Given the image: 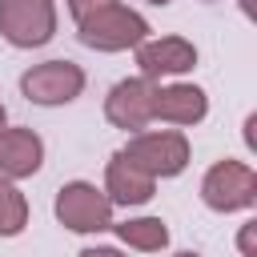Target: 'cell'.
Returning <instances> with one entry per match:
<instances>
[{
	"mask_svg": "<svg viewBox=\"0 0 257 257\" xmlns=\"http://www.w3.org/2000/svg\"><path fill=\"white\" fill-rule=\"evenodd\" d=\"M124 161L141 173H177L185 165V141L177 133H161V137L153 133V137H141L124 153Z\"/></svg>",
	"mask_w": 257,
	"mask_h": 257,
	"instance_id": "cell-4",
	"label": "cell"
},
{
	"mask_svg": "<svg viewBox=\"0 0 257 257\" xmlns=\"http://www.w3.org/2000/svg\"><path fill=\"white\" fill-rule=\"evenodd\" d=\"M120 237L133 241V245H141V249H161L169 233H165L161 221H128V225H120Z\"/></svg>",
	"mask_w": 257,
	"mask_h": 257,
	"instance_id": "cell-12",
	"label": "cell"
},
{
	"mask_svg": "<svg viewBox=\"0 0 257 257\" xmlns=\"http://www.w3.org/2000/svg\"><path fill=\"white\" fill-rule=\"evenodd\" d=\"M108 185L116 201H145L149 197V177L141 169H133L124 157H116V165L108 169Z\"/></svg>",
	"mask_w": 257,
	"mask_h": 257,
	"instance_id": "cell-11",
	"label": "cell"
},
{
	"mask_svg": "<svg viewBox=\"0 0 257 257\" xmlns=\"http://www.w3.org/2000/svg\"><path fill=\"white\" fill-rule=\"evenodd\" d=\"M153 112H161L169 120H197L205 112V96L197 88H169L153 100Z\"/></svg>",
	"mask_w": 257,
	"mask_h": 257,
	"instance_id": "cell-10",
	"label": "cell"
},
{
	"mask_svg": "<svg viewBox=\"0 0 257 257\" xmlns=\"http://www.w3.org/2000/svg\"><path fill=\"white\" fill-rule=\"evenodd\" d=\"M153 4H165V0H153Z\"/></svg>",
	"mask_w": 257,
	"mask_h": 257,
	"instance_id": "cell-17",
	"label": "cell"
},
{
	"mask_svg": "<svg viewBox=\"0 0 257 257\" xmlns=\"http://www.w3.org/2000/svg\"><path fill=\"white\" fill-rule=\"evenodd\" d=\"M205 197L217 209H237L253 201V173L241 165H217L205 181Z\"/></svg>",
	"mask_w": 257,
	"mask_h": 257,
	"instance_id": "cell-6",
	"label": "cell"
},
{
	"mask_svg": "<svg viewBox=\"0 0 257 257\" xmlns=\"http://www.w3.org/2000/svg\"><path fill=\"white\" fill-rule=\"evenodd\" d=\"M141 64L145 72H181L193 64V48L185 40H161V44H145L141 48Z\"/></svg>",
	"mask_w": 257,
	"mask_h": 257,
	"instance_id": "cell-9",
	"label": "cell"
},
{
	"mask_svg": "<svg viewBox=\"0 0 257 257\" xmlns=\"http://www.w3.org/2000/svg\"><path fill=\"white\" fill-rule=\"evenodd\" d=\"M40 165V141L32 133H4L0 137V173L24 177Z\"/></svg>",
	"mask_w": 257,
	"mask_h": 257,
	"instance_id": "cell-8",
	"label": "cell"
},
{
	"mask_svg": "<svg viewBox=\"0 0 257 257\" xmlns=\"http://www.w3.org/2000/svg\"><path fill=\"white\" fill-rule=\"evenodd\" d=\"M24 92L40 104H56V100H72L80 92V68L68 64V60H52V64H40L24 76Z\"/></svg>",
	"mask_w": 257,
	"mask_h": 257,
	"instance_id": "cell-3",
	"label": "cell"
},
{
	"mask_svg": "<svg viewBox=\"0 0 257 257\" xmlns=\"http://www.w3.org/2000/svg\"><path fill=\"white\" fill-rule=\"evenodd\" d=\"M80 257H120V253H112V249H88V253H80Z\"/></svg>",
	"mask_w": 257,
	"mask_h": 257,
	"instance_id": "cell-15",
	"label": "cell"
},
{
	"mask_svg": "<svg viewBox=\"0 0 257 257\" xmlns=\"http://www.w3.org/2000/svg\"><path fill=\"white\" fill-rule=\"evenodd\" d=\"M0 28L12 44H40L52 32V4L48 0H4Z\"/></svg>",
	"mask_w": 257,
	"mask_h": 257,
	"instance_id": "cell-1",
	"label": "cell"
},
{
	"mask_svg": "<svg viewBox=\"0 0 257 257\" xmlns=\"http://www.w3.org/2000/svg\"><path fill=\"white\" fill-rule=\"evenodd\" d=\"M56 213L72 229H104L108 225V201L92 185H68L56 201Z\"/></svg>",
	"mask_w": 257,
	"mask_h": 257,
	"instance_id": "cell-5",
	"label": "cell"
},
{
	"mask_svg": "<svg viewBox=\"0 0 257 257\" xmlns=\"http://www.w3.org/2000/svg\"><path fill=\"white\" fill-rule=\"evenodd\" d=\"M112 0H72V12L84 20V16H92V12H100V8H108Z\"/></svg>",
	"mask_w": 257,
	"mask_h": 257,
	"instance_id": "cell-14",
	"label": "cell"
},
{
	"mask_svg": "<svg viewBox=\"0 0 257 257\" xmlns=\"http://www.w3.org/2000/svg\"><path fill=\"white\" fill-rule=\"evenodd\" d=\"M0 124H4V108H0Z\"/></svg>",
	"mask_w": 257,
	"mask_h": 257,
	"instance_id": "cell-16",
	"label": "cell"
},
{
	"mask_svg": "<svg viewBox=\"0 0 257 257\" xmlns=\"http://www.w3.org/2000/svg\"><path fill=\"white\" fill-rule=\"evenodd\" d=\"M181 257H193V253H181Z\"/></svg>",
	"mask_w": 257,
	"mask_h": 257,
	"instance_id": "cell-18",
	"label": "cell"
},
{
	"mask_svg": "<svg viewBox=\"0 0 257 257\" xmlns=\"http://www.w3.org/2000/svg\"><path fill=\"white\" fill-rule=\"evenodd\" d=\"M80 28H84L80 32L84 44H96V48H124V44H133V40L145 36V20L133 16V12H124V8H116V4L84 16Z\"/></svg>",
	"mask_w": 257,
	"mask_h": 257,
	"instance_id": "cell-2",
	"label": "cell"
},
{
	"mask_svg": "<svg viewBox=\"0 0 257 257\" xmlns=\"http://www.w3.org/2000/svg\"><path fill=\"white\" fill-rule=\"evenodd\" d=\"M24 225V201L16 189L0 185V233H16Z\"/></svg>",
	"mask_w": 257,
	"mask_h": 257,
	"instance_id": "cell-13",
	"label": "cell"
},
{
	"mask_svg": "<svg viewBox=\"0 0 257 257\" xmlns=\"http://www.w3.org/2000/svg\"><path fill=\"white\" fill-rule=\"evenodd\" d=\"M153 92H149V84H141V80H128V84H120L116 92H112V100H108V116L112 120H120V124H128V128H137V124H145V116L153 112Z\"/></svg>",
	"mask_w": 257,
	"mask_h": 257,
	"instance_id": "cell-7",
	"label": "cell"
}]
</instances>
